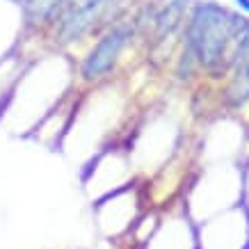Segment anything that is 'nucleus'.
Here are the masks:
<instances>
[{"mask_svg": "<svg viewBox=\"0 0 249 249\" xmlns=\"http://www.w3.org/2000/svg\"><path fill=\"white\" fill-rule=\"evenodd\" d=\"M249 25L215 2H204L192 12L188 28L190 51L204 67H219L227 57V48L235 39H247L245 30Z\"/></svg>", "mask_w": 249, "mask_h": 249, "instance_id": "1", "label": "nucleus"}, {"mask_svg": "<svg viewBox=\"0 0 249 249\" xmlns=\"http://www.w3.org/2000/svg\"><path fill=\"white\" fill-rule=\"evenodd\" d=\"M126 44H128V30L126 28H114L106 37H101L98 44L87 53V57L80 64V78L87 83L106 78L114 69V64L119 62V55Z\"/></svg>", "mask_w": 249, "mask_h": 249, "instance_id": "2", "label": "nucleus"}, {"mask_svg": "<svg viewBox=\"0 0 249 249\" xmlns=\"http://www.w3.org/2000/svg\"><path fill=\"white\" fill-rule=\"evenodd\" d=\"M235 5H238V9H242V12L249 14V0H235Z\"/></svg>", "mask_w": 249, "mask_h": 249, "instance_id": "3", "label": "nucleus"}, {"mask_svg": "<svg viewBox=\"0 0 249 249\" xmlns=\"http://www.w3.org/2000/svg\"><path fill=\"white\" fill-rule=\"evenodd\" d=\"M14 2H16V5H21V7L25 9V7H28V5H32L35 0H14Z\"/></svg>", "mask_w": 249, "mask_h": 249, "instance_id": "4", "label": "nucleus"}]
</instances>
